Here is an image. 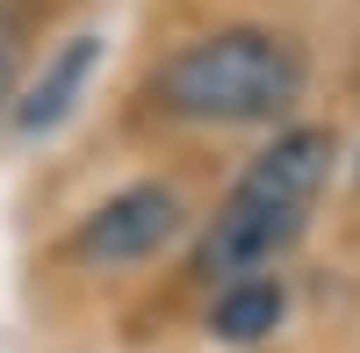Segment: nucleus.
<instances>
[{"label": "nucleus", "instance_id": "nucleus-1", "mask_svg": "<svg viewBox=\"0 0 360 353\" xmlns=\"http://www.w3.org/2000/svg\"><path fill=\"white\" fill-rule=\"evenodd\" d=\"M310 86V58L295 37L259 22H231L188 37L166 51V65L152 72V101L180 123H209V130H238V123H281Z\"/></svg>", "mask_w": 360, "mask_h": 353}, {"label": "nucleus", "instance_id": "nucleus-2", "mask_svg": "<svg viewBox=\"0 0 360 353\" xmlns=\"http://www.w3.org/2000/svg\"><path fill=\"white\" fill-rule=\"evenodd\" d=\"M180 224H188L180 195H173L166 181H137V188L108 195L101 210H86V217H79L72 252L86 259V267H130V259H152Z\"/></svg>", "mask_w": 360, "mask_h": 353}, {"label": "nucleus", "instance_id": "nucleus-3", "mask_svg": "<svg viewBox=\"0 0 360 353\" xmlns=\"http://www.w3.org/2000/svg\"><path fill=\"white\" fill-rule=\"evenodd\" d=\"M303 210H266V202L224 195V210L209 217L202 245H195V274L209 281H238V274H274V259L303 238Z\"/></svg>", "mask_w": 360, "mask_h": 353}, {"label": "nucleus", "instance_id": "nucleus-4", "mask_svg": "<svg viewBox=\"0 0 360 353\" xmlns=\"http://www.w3.org/2000/svg\"><path fill=\"white\" fill-rule=\"evenodd\" d=\"M332 159H339V137H332V130H310V123L274 130V137L245 159V173L231 181V195L266 202V210H303V217H310V202L324 195V181H332Z\"/></svg>", "mask_w": 360, "mask_h": 353}, {"label": "nucleus", "instance_id": "nucleus-5", "mask_svg": "<svg viewBox=\"0 0 360 353\" xmlns=\"http://www.w3.org/2000/svg\"><path fill=\"white\" fill-rule=\"evenodd\" d=\"M101 29H72L65 44H58L51 58H44V72L22 86V101H15V137H51L65 115L79 108V94H86V79H94V65H101Z\"/></svg>", "mask_w": 360, "mask_h": 353}, {"label": "nucleus", "instance_id": "nucleus-6", "mask_svg": "<svg viewBox=\"0 0 360 353\" xmlns=\"http://www.w3.org/2000/svg\"><path fill=\"white\" fill-rule=\"evenodd\" d=\"M288 317V281L281 274H238V281H217L209 296V339L217 346H259L274 339Z\"/></svg>", "mask_w": 360, "mask_h": 353}, {"label": "nucleus", "instance_id": "nucleus-7", "mask_svg": "<svg viewBox=\"0 0 360 353\" xmlns=\"http://www.w3.org/2000/svg\"><path fill=\"white\" fill-rule=\"evenodd\" d=\"M8 86H15V29L0 22V101H8Z\"/></svg>", "mask_w": 360, "mask_h": 353}, {"label": "nucleus", "instance_id": "nucleus-8", "mask_svg": "<svg viewBox=\"0 0 360 353\" xmlns=\"http://www.w3.org/2000/svg\"><path fill=\"white\" fill-rule=\"evenodd\" d=\"M353 181H360V159H353Z\"/></svg>", "mask_w": 360, "mask_h": 353}]
</instances>
